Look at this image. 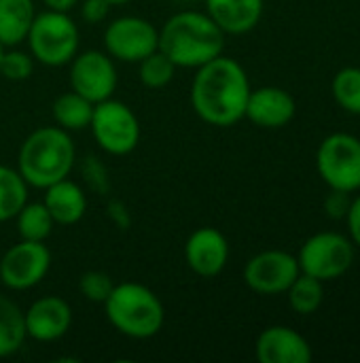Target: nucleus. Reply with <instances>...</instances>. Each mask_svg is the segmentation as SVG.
I'll return each mask as SVG.
<instances>
[{
    "mask_svg": "<svg viewBox=\"0 0 360 363\" xmlns=\"http://www.w3.org/2000/svg\"><path fill=\"white\" fill-rule=\"evenodd\" d=\"M17 221V234L21 240H36V242H45L53 230V219L47 211V206L42 202H34V204H23L21 211L15 215Z\"/></svg>",
    "mask_w": 360,
    "mask_h": 363,
    "instance_id": "nucleus-23",
    "label": "nucleus"
},
{
    "mask_svg": "<svg viewBox=\"0 0 360 363\" xmlns=\"http://www.w3.org/2000/svg\"><path fill=\"white\" fill-rule=\"evenodd\" d=\"M316 168L323 181L335 191L360 189V140L352 134L327 136L316 153Z\"/></svg>",
    "mask_w": 360,
    "mask_h": 363,
    "instance_id": "nucleus-7",
    "label": "nucleus"
},
{
    "mask_svg": "<svg viewBox=\"0 0 360 363\" xmlns=\"http://www.w3.org/2000/svg\"><path fill=\"white\" fill-rule=\"evenodd\" d=\"M297 262L303 274L323 283L335 281L352 268L354 242L337 232H320L303 242Z\"/></svg>",
    "mask_w": 360,
    "mask_h": 363,
    "instance_id": "nucleus-8",
    "label": "nucleus"
},
{
    "mask_svg": "<svg viewBox=\"0 0 360 363\" xmlns=\"http://www.w3.org/2000/svg\"><path fill=\"white\" fill-rule=\"evenodd\" d=\"M333 98L335 102L352 113V115H360V68L356 66H348L342 68L335 77H333Z\"/></svg>",
    "mask_w": 360,
    "mask_h": 363,
    "instance_id": "nucleus-25",
    "label": "nucleus"
},
{
    "mask_svg": "<svg viewBox=\"0 0 360 363\" xmlns=\"http://www.w3.org/2000/svg\"><path fill=\"white\" fill-rule=\"evenodd\" d=\"M51 111L59 128H64L66 132H76V130L89 128L91 115H93V102H89L87 98H83L81 94L72 89V91L57 96Z\"/></svg>",
    "mask_w": 360,
    "mask_h": 363,
    "instance_id": "nucleus-20",
    "label": "nucleus"
},
{
    "mask_svg": "<svg viewBox=\"0 0 360 363\" xmlns=\"http://www.w3.org/2000/svg\"><path fill=\"white\" fill-rule=\"evenodd\" d=\"M25 334L36 342H55L64 338L72 325V308L59 296H45L30 304L23 313Z\"/></svg>",
    "mask_w": 360,
    "mask_h": 363,
    "instance_id": "nucleus-13",
    "label": "nucleus"
},
{
    "mask_svg": "<svg viewBox=\"0 0 360 363\" xmlns=\"http://www.w3.org/2000/svg\"><path fill=\"white\" fill-rule=\"evenodd\" d=\"M333 194L329 196V200H327V213L331 215V217H346V213H348V206H350V200H348V194L346 191H335V189H331Z\"/></svg>",
    "mask_w": 360,
    "mask_h": 363,
    "instance_id": "nucleus-32",
    "label": "nucleus"
},
{
    "mask_svg": "<svg viewBox=\"0 0 360 363\" xmlns=\"http://www.w3.org/2000/svg\"><path fill=\"white\" fill-rule=\"evenodd\" d=\"M346 221H348V228H350V240L360 247V196H356L350 206H348V213H346Z\"/></svg>",
    "mask_w": 360,
    "mask_h": 363,
    "instance_id": "nucleus-31",
    "label": "nucleus"
},
{
    "mask_svg": "<svg viewBox=\"0 0 360 363\" xmlns=\"http://www.w3.org/2000/svg\"><path fill=\"white\" fill-rule=\"evenodd\" d=\"M2 53H4V47L0 45V60H2Z\"/></svg>",
    "mask_w": 360,
    "mask_h": 363,
    "instance_id": "nucleus-35",
    "label": "nucleus"
},
{
    "mask_svg": "<svg viewBox=\"0 0 360 363\" xmlns=\"http://www.w3.org/2000/svg\"><path fill=\"white\" fill-rule=\"evenodd\" d=\"M30 53L45 66H64L79 51V28L64 11L36 13L25 36Z\"/></svg>",
    "mask_w": 360,
    "mask_h": 363,
    "instance_id": "nucleus-5",
    "label": "nucleus"
},
{
    "mask_svg": "<svg viewBox=\"0 0 360 363\" xmlns=\"http://www.w3.org/2000/svg\"><path fill=\"white\" fill-rule=\"evenodd\" d=\"M108 2H110V6H112V4H125V2H129V0H108Z\"/></svg>",
    "mask_w": 360,
    "mask_h": 363,
    "instance_id": "nucleus-34",
    "label": "nucleus"
},
{
    "mask_svg": "<svg viewBox=\"0 0 360 363\" xmlns=\"http://www.w3.org/2000/svg\"><path fill=\"white\" fill-rule=\"evenodd\" d=\"M301 274L299 262L286 251H263L248 259L244 268L246 285L261 296L284 294L291 283Z\"/></svg>",
    "mask_w": 360,
    "mask_h": 363,
    "instance_id": "nucleus-12",
    "label": "nucleus"
},
{
    "mask_svg": "<svg viewBox=\"0 0 360 363\" xmlns=\"http://www.w3.org/2000/svg\"><path fill=\"white\" fill-rule=\"evenodd\" d=\"M225 32L208 13L178 11L159 30V51H163L176 68H199L223 55Z\"/></svg>",
    "mask_w": 360,
    "mask_h": 363,
    "instance_id": "nucleus-2",
    "label": "nucleus"
},
{
    "mask_svg": "<svg viewBox=\"0 0 360 363\" xmlns=\"http://www.w3.org/2000/svg\"><path fill=\"white\" fill-rule=\"evenodd\" d=\"M138 66H140V81L149 89H161V87H166L174 79V74H176V66L159 49H155L144 60H140Z\"/></svg>",
    "mask_w": 360,
    "mask_h": 363,
    "instance_id": "nucleus-26",
    "label": "nucleus"
},
{
    "mask_svg": "<svg viewBox=\"0 0 360 363\" xmlns=\"http://www.w3.org/2000/svg\"><path fill=\"white\" fill-rule=\"evenodd\" d=\"M248 96L250 81L246 70L225 55L199 66L191 85V104L195 113L216 128H229L244 119Z\"/></svg>",
    "mask_w": 360,
    "mask_h": 363,
    "instance_id": "nucleus-1",
    "label": "nucleus"
},
{
    "mask_svg": "<svg viewBox=\"0 0 360 363\" xmlns=\"http://www.w3.org/2000/svg\"><path fill=\"white\" fill-rule=\"evenodd\" d=\"M112 287H115L112 279L106 272H100V270H89L79 279L81 296L87 298L89 302H95V304H104L106 298L110 296Z\"/></svg>",
    "mask_w": 360,
    "mask_h": 363,
    "instance_id": "nucleus-27",
    "label": "nucleus"
},
{
    "mask_svg": "<svg viewBox=\"0 0 360 363\" xmlns=\"http://www.w3.org/2000/svg\"><path fill=\"white\" fill-rule=\"evenodd\" d=\"M53 223L57 225H74L83 219L87 211V196L81 185L70 181L68 177L49 185L45 189V200Z\"/></svg>",
    "mask_w": 360,
    "mask_h": 363,
    "instance_id": "nucleus-18",
    "label": "nucleus"
},
{
    "mask_svg": "<svg viewBox=\"0 0 360 363\" xmlns=\"http://www.w3.org/2000/svg\"><path fill=\"white\" fill-rule=\"evenodd\" d=\"M89 128L98 147L110 155H127L140 143L138 117L127 104L112 98L93 104Z\"/></svg>",
    "mask_w": 360,
    "mask_h": 363,
    "instance_id": "nucleus-6",
    "label": "nucleus"
},
{
    "mask_svg": "<svg viewBox=\"0 0 360 363\" xmlns=\"http://www.w3.org/2000/svg\"><path fill=\"white\" fill-rule=\"evenodd\" d=\"M25 323H23V311L0 294V359L15 355L23 342H25Z\"/></svg>",
    "mask_w": 360,
    "mask_h": 363,
    "instance_id": "nucleus-21",
    "label": "nucleus"
},
{
    "mask_svg": "<svg viewBox=\"0 0 360 363\" xmlns=\"http://www.w3.org/2000/svg\"><path fill=\"white\" fill-rule=\"evenodd\" d=\"M261 363H310L314 353L310 342L286 325H272L263 330L255 347Z\"/></svg>",
    "mask_w": 360,
    "mask_h": 363,
    "instance_id": "nucleus-16",
    "label": "nucleus"
},
{
    "mask_svg": "<svg viewBox=\"0 0 360 363\" xmlns=\"http://www.w3.org/2000/svg\"><path fill=\"white\" fill-rule=\"evenodd\" d=\"M295 111H297L295 98L286 89L267 85V87L250 89L244 117H248L259 128L278 130L293 121Z\"/></svg>",
    "mask_w": 360,
    "mask_h": 363,
    "instance_id": "nucleus-15",
    "label": "nucleus"
},
{
    "mask_svg": "<svg viewBox=\"0 0 360 363\" xmlns=\"http://www.w3.org/2000/svg\"><path fill=\"white\" fill-rule=\"evenodd\" d=\"M83 174L89 181V185L98 191V194H106L108 191V177H106V168L98 162V157H87L83 164Z\"/></svg>",
    "mask_w": 360,
    "mask_h": 363,
    "instance_id": "nucleus-29",
    "label": "nucleus"
},
{
    "mask_svg": "<svg viewBox=\"0 0 360 363\" xmlns=\"http://www.w3.org/2000/svg\"><path fill=\"white\" fill-rule=\"evenodd\" d=\"M206 13L225 34H246L261 21L263 0H206Z\"/></svg>",
    "mask_w": 360,
    "mask_h": 363,
    "instance_id": "nucleus-17",
    "label": "nucleus"
},
{
    "mask_svg": "<svg viewBox=\"0 0 360 363\" xmlns=\"http://www.w3.org/2000/svg\"><path fill=\"white\" fill-rule=\"evenodd\" d=\"M108 11H110L108 0H83V4H81V17L91 26L104 21Z\"/></svg>",
    "mask_w": 360,
    "mask_h": 363,
    "instance_id": "nucleus-30",
    "label": "nucleus"
},
{
    "mask_svg": "<svg viewBox=\"0 0 360 363\" xmlns=\"http://www.w3.org/2000/svg\"><path fill=\"white\" fill-rule=\"evenodd\" d=\"M70 87L98 104L112 98L117 89V68L108 53L89 49L70 60Z\"/></svg>",
    "mask_w": 360,
    "mask_h": 363,
    "instance_id": "nucleus-11",
    "label": "nucleus"
},
{
    "mask_svg": "<svg viewBox=\"0 0 360 363\" xmlns=\"http://www.w3.org/2000/svg\"><path fill=\"white\" fill-rule=\"evenodd\" d=\"M110 325L134 340H146L161 332L166 311L161 300L140 283L115 285L104 302Z\"/></svg>",
    "mask_w": 360,
    "mask_h": 363,
    "instance_id": "nucleus-4",
    "label": "nucleus"
},
{
    "mask_svg": "<svg viewBox=\"0 0 360 363\" xmlns=\"http://www.w3.org/2000/svg\"><path fill=\"white\" fill-rule=\"evenodd\" d=\"M34 70V57L25 51H4L0 60V74L8 81H25Z\"/></svg>",
    "mask_w": 360,
    "mask_h": 363,
    "instance_id": "nucleus-28",
    "label": "nucleus"
},
{
    "mask_svg": "<svg viewBox=\"0 0 360 363\" xmlns=\"http://www.w3.org/2000/svg\"><path fill=\"white\" fill-rule=\"evenodd\" d=\"M286 294H289V304L297 315H314L325 300L323 281L303 272L291 283Z\"/></svg>",
    "mask_w": 360,
    "mask_h": 363,
    "instance_id": "nucleus-24",
    "label": "nucleus"
},
{
    "mask_svg": "<svg viewBox=\"0 0 360 363\" xmlns=\"http://www.w3.org/2000/svg\"><path fill=\"white\" fill-rule=\"evenodd\" d=\"M76 151L70 134L59 125L34 130L19 149L17 170L32 187L47 189L66 179L74 166Z\"/></svg>",
    "mask_w": 360,
    "mask_h": 363,
    "instance_id": "nucleus-3",
    "label": "nucleus"
},
{
    "mask_svg": "<svg viewBox=\"0 0 360 363\" xmlns=\"http://www.w3.org/2000/svg\"><path fill=\"white\" fill-rule=\"evenodd\" d=\"M42 2H45V6L51 9V11H64V13H68L72 6H76L79 0H42Z\"/></svg>",
    "mask_w": 360,
    "mask_h": 363,
    "instance_id": "nucleus-33",
    "label": "nucleus"
},
{
    "mask_svg": "<svg viewBox=\"0 0 360 363\" xmlns=\"http://www.w3.org/2000/svg\"><path fill=\"white\" fill-rule=\"evenodd\" d=\"M104 49L119 62L138 64L149 53L159 49V30L144 17H117L104 30Z\"/></svg>",
    "mask_w": 360,
    "mask_h": 363,
    "instance_id": "nucleus-9",
    "label": "nucleus"
},
{
    "mask_svg": "<svg viewBox=\"0 0 360 363\" xmlns=\"http://www.w3.org/2000/svg\"><path fill=\"white\" fill-rule=\"evenodd\" d=\"M28 202V183L8 166H0V223L15 219L21 206Z\"/></svg>",
    "mask_w": 360,
    "mask_h": 363,
    "instance_id": "nucleus-22",
    "label": "nucleus"
},
{
    "mask_svg": "<svg viewBox=\"0 0 360 363\" xmlns=\"http://www.w3.org/2000/svg\"><path fill=\"white\" fill-rule=\"evenodd\" d=\"M51 268V251L45 242L21 240L13 245L0 259V281L13 291L36 287Z\"/></svg>",
    "mask_w": 360,
    "mask_h": 363,
    "instance_id": "nucleus-10",
    "label": "nucleus"
},
{
    "mask_svg": "<svg viewBox=\"0 0 360 363\" xmlns=\"http://www.w3.org/2000/svg\"><path fill=\"white\" fill-rule=\"evenodd\" d=\"M229 259V242L216 228H199L195 230L185 245V262L187 266L204 279H212L221 274Z\"/></svg>",
    "mask_w": 360,
    "mask_h": 363,
    "instance_id": "nucleus-14",
    "label": "nucleus"
},
{
    "mask_svg": "<svg viewBox=\"0 0 360 363\" xmlns=\"http://www.w3.org/2000/svg\"><path fill=\"white\" fill-rule=\"evenodd\" d=\"M34 0H0V45L17 47L34 21Z\"/></svg>",
    "mask_w": 360,
    "mask_h": 363,
    "instance_id": "nucleus-19",
    "label": "nucleus"
}]
</instances>
